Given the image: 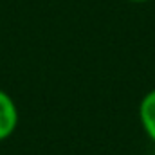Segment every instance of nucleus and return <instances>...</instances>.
Wrapping results in <instances>:
<instances>
[{
    "label": "nucleus",
    "instance_id": "obj_1",
    "mask_svg": "<svg viewBox=\"0 0 155 155\" xmlns=\"http://www.w3.org/2000/svg\"><path fill=\"white\" fill-rule=\"evenodd\" d=\"M20 112L15 99L0 88V143L7 141L18 128Z\"/></svg>",
    "mask_w": 155,
    "mask_h": 155
},
{
    "label": "nucleus",
    "instance_id": "obj_2",
    "mask_svg": "<svg viewBox=\"0 0 155 155\" xmlns=\"http://www.w3.org/2000/svg\"><path fill=\"white\" fill-rule=\"evenodd\" d=\"M139 123L146 137L155 144V88L148 90L139 103Z\"/></svg>",
    "mask_w": 155,
    "mask_h": 155
},
{
    "label": "nucleus",
    "instance_id": "obj_3",
    "mask_svg": "<svg viewBox=\"0 0 155 155\" xmlns=\"http://www.w3.org/2000/svg\"><path fill=\"white\" fill-rule=\"evenodd\" d=\"M128 2H132V4H144V2H148V0H128Z\"/></svg>",
    "mask_w": 155,
    "mask_h": 155
},
{
    "label": "nucleus",
    "instance_id": "obj_4",
    "mask_svg": "<svg viewBox=\"0 0 155 155\" xmlns=\"http://www.w3.org/2000/svg\"><path fill=\"white\" fill-rule=\"evenodd\" d=\"M153 155H155V152H153Z\"/></svg>",
    "mask_w": 155,
    "mask_h": 155
}]
</instances>
